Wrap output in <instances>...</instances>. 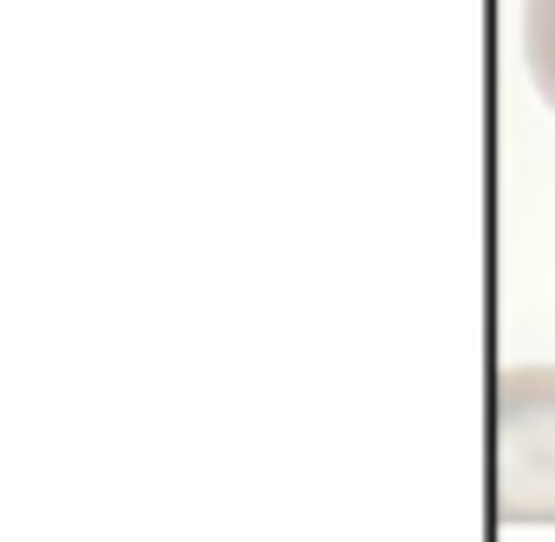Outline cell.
Wrapping results in <instances>:
<instances>
[{"instance_id": "obj_1", "label": "cell", "mask_w": 555, "mask_h": 542, "mask_svg": "<svg viewBox=\"0 0 555 542\" xmlns=\"http://www.w3.org/2000/svg\"><path fill=\"white\" fill-rule=\"evenodd\" d=\"M496 522H555V366H509L490 392Z\"/></svg>"}, {"instance_id": "obj_2", "label": "cell", "mask_w": 555, "mask_h": 542, "mask_svg": "<svg viewBox=\"0 0 555 542\" xmlns=\"http://www.w3.org/2000/svg\"><path fill=\"white\" fill-rule=\"evenodd\" d=\"M522 66L555 112V0H522Z\"/></svg>"}]
</instances>
